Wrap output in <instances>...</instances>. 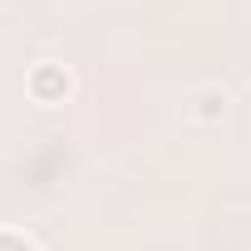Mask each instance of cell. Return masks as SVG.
Instances as JSON below:
<instances>
[{"label":"cell","instance_id":"cell-2","mask_svg":"<svg viewBox=\"0 0 251 251\" xmlns=\"http://www.w3.org/2000/svg\"><path fill=\"white\" fill-rule=\"evenodd\" d=\"M0 251H35V246L20 241V236H10V231H0Z\"/></svg>","mask_w":251,"mask_h":251},{"label":"cell","instance_id":"cell-1","mask_svg":"<svg viewBox=\"0 0 251 251\" xmlns=\"http://www.w3.org/2000/svg\"><path fill=\"white\" fill-rule=\"evenodd\" d=\"M30 89H35V94H40V99L50 103V99H64V94H69V79H64V74H59L54 64H45V69H35Z\"/></svg>","mask_w":251,"mask_h":251}]
</instances>
